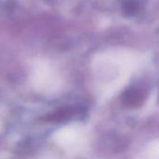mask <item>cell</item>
I'll list each match as a JSON object with an SVG mask.
<instances>
[{
    "label": "cell",
    "instance_id": "1",
    "mask_svg": "<svg viewBox=\"0 0 159 159\" xmlns=\"http://www.w3.org/2000/svg\"><path fill=\"white\" fill-rule=\"evenodd\" d=\"M75 114V110L72 108H63L60 109L52 113H50L45 117V120L47 122L52 123H60L65 122L68 119H70Z\"/></svg>",
    "mask_w": 159,
    "mask_h": 159
}]
</instances>
